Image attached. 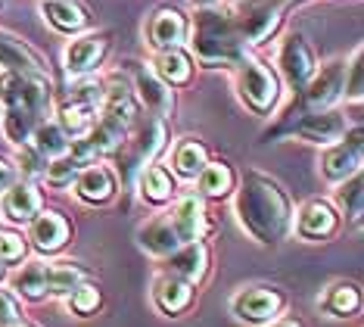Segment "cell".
I'll use <instances>...</instances> for the list:
<instances>
[{"mask_svg": "<svg viewBox=\"0 0 364 327\" xmlns=\"http://www.w3.org/2000/svg\"><path fill=\"white\" fill-rule=\"evenodd\" d=\"M137 184H140V194L144 199H150V203H165V199H171L175 194V181H171V175L162 169V165H144L137 175Z\"/></svg>", "mask_w": 364, "mask_h": 327, "instance_id": "obj_27", "label": "cell"}, {"mask_svg": "<svg viewBox=\"0 0 364 327\" xmlns=\"http://www.w3.org/2000/svg\"><path fill=\"white\" fill-rule=\"evenodd\" d=\"M346 69H349V81L343 85V94H349L352 100H358L361 97V50H355L352 63L346 66Z\"/></svg>", "mask_w": 364, "mask_h": 327, "instance_id": "obj_40", "label": "cell"}, {"mask_svg": "<svg viewBox=\"0 0 364 327\" xmlns=\"http://www.w3.org/2000/svg\"><path fill=\"white\" fill-rule=\"evenodd\" d=\"M69 222L60 215V212H41L35 218V224H31V240H35V246L41 253H56V249H63L65 243H69Z\"/></svg>", "mask_w": 364, "mask_h": 327, "instance_id": "obj_20", "label": "cell"}, {"mask_svg": "<svg viewBox=\"0 0 364 327\" xmlns=\"http://www.w3.org/2000/svg\"><path fill=\"white\" fill-rule=\"evenodd\" d=\"M193 47L205 66H228L243 60V38H240L234 19L230 13L215 10V6H203L196 13Z\"/></svg>", "mask_w": 364, "mask_h": 327, "instance_id": "obj_2", "label": "cell"}, {"mask_svg": "<svg viewBox=\"0 0 364 327\" xmlns=\"http://www.w3.org/2000/svg\"><path fill=\"white\" fill-rule=\"evenodd\" d=\"M38 128V115L28 113V109H6L4 115V134L13 140V144L26 147L31 140V134Z\"/></svg>", "mask_w": 364, "mask_h": 327, "instance_id": "obj_35", "label": "cell"}, {"mask_svg": "<svg viewBox=\"0 0 364 327\" xmlns=\"http://www.w3.org/2000/svg\"><path fill=\"white\" fill-rule=\"evenodd\" d=\"M284 306H287L284 293L277 287H264V284H259V287H246L234 296V315L246 324H271L280 312H284Z\"/></svg>", "mask_w": 364, "mask_h": 327, "instance_id": "obj_7", "label": "cell"}, {"mask_svg": "<svg viewBox=\"0 0 364 327\" xmlns=\"http://www.w3.org/2000/svg\"><path fill=\"white\" fill-rule=\"evenodd\" d=\"M134 81H137L140 100H144L146 109H150L156 119H165V115H171V106H175V100H171V88L165 85L159 75H156L153 69H144V66H140L137 75H134Z\"/></svg>", "mask_w": 364, "mask_h": 327, "instance_id": "obj_19", "label": "cell"}, {"mask_svg": "<svg viewBox=\"0 0 364 327\" xmlns=\"http://www.w3.org/2000/svg\"><path fill=\"white\" fill-rule=\"evenodd\" d=\"M156 75H159V78H162L168 88H181V85H187L190 75H193L190 56H187L181 47H175V50H162L159 60H156Z\"/></svg>", "mask_w": 364, "mask_h": 327, "instance_id": "obj_25", "label": "cell"}, {"mask_svg": "<svg viewBox=\"0 0 364 327\" xmlns=\"http://www.w3.org/2000/svg\"><path fill=\"white\" fill-rule=\"evenodd\" d=\"M343 85H346V63H327L321 72L311 75V81L299 90V100H302V115L309 113H321V109H330L343 97ZM299 115V119H302Z\"/></svg>", "mask_w": 364, "mask_h": 327, "instance_id": "obj_6", "label": "cell"}, {"mask_svg": "<svg viewBox=\"0 0 364 327\" xmlns=\"http://www.w3.org/2000/svg\"><path fill=\"white\" fill-rule=\"evenodd\" d=\"M168 218H171V224H175V234H178L181 246H184V243H193V240H203V234H205V206L196 197L178 199V206L168 212Z\"/></svg>", "mask_w": 364, "mask_h": 327, "instance_id": "obj_17", "label": "cell"}, {"mask_svg": "<svg viewBox=\"0 0 364 327\" xmlns=\"http://www.w3.org/2000/svg\"><path fill=\"white\" fill-rule=\"evenodd\" d=\"M100 306H103V293H100V287H97V284H90V281L78 284V287L69 293V308H72V312H75L78 318L97 315V308H100Z\"/></svg>", "mask_w": 364, "mask_h": 327, "instance_id": "obj_36", "label": "cell"}, {"mask_svg": "<svg viewBox=\"0 0 364 327\" xmlns=\"http://www.w3.org/2000/svg\"><path fill=\"white\" fill-rule=\"evenodd\" d=\"M361 128H355L343 144H336L330 153L324 156V175L330 181H346L349 175L361 172Z\"/></svg>", "mask_w": 364, "mask_h": 327, "instance_id": "obj_13", "label": "cell"}, {"mask_svg": "<svg viewBox=\"0 0 364 327\" xmlns=\"http://www.w3.org/2000/svg\"><path fill=\"white\" fill-rule=\"evenodd\" d=\"M13 287L26 299H44L47 296V281H44V262H28L13 274Z\"/></svg>", "mask_w": 364, "mask_h": 327, "instance_id": "obj_33", "label": "cell"}, {"mask_svg": "<svg viewBox=\"0 0 364 327\" xmlns=\"http://www.w3.org/2000/svg\"><path fill=\"white\" fill-rule=\"evenodd\" d=\"M0 103H6V109H28L41 115L50 103V81L47 75L4 72L0 75Z\"/></svg>", "mask_w": 364, "mask_h": 327, "instance_id": "obj_5", "label": "cell"}, {"mask_svg": "<svg viewBox=\"0 0 364 327\" xmlns=\"http://www.w3.org/2000/svg\"><path fill=\"white\" fill-rule=\"evenodd\" d=\"M19 321H22L19 299H16L10 290H0V327H10V324H19Z\"/></svg>", "mask_w": 364, "mask_h": 327, "instance_id": "obj_39", "label": "cell"}, {"mask_svg": "<svg viewBox=\"0 0 364 327\" xmlns=\"http://www.w3.org/2000/svg\"><path fill=\"white\" fill-rule=\"evenodd\" d=\"M321 306L336 318H352L361 312V290L355 284H333L327 290V296L321 299Z\"/></svg>", "mask_w": 364, "mask_h": 327, "instance_id": "obj_29", "label": "cell"}, {"mask_svg": "<svg viewBox=\"0 0 364 327\" xmlns=\"http://www.w3.org/2000/svg\"><path fill=\"white\" fill-rule=\"evenodd\" d=\"M205 162H209V150L196 137H184L175 147V169L184 175V178H196V175L205 169Z\"/></svg>", "mask_w": 364, "mask_h": 327, "instance_id": "obj_31", "label": "cell"}, {"mask_svg": "<svg viewBox=\"0 0 364 327\" xmlns=\"http://www.w3.org/2000/svg\"><path fill=\"white\" fill-rule=\"evenodd\" d=\"M146 35H150V44L156 50H175V47H181V44H184V38H187L184 13L171 10V6L156 10L150 25H146Z\"/></svg>", "mask_w": 364, "mask_h": 327, "instance_id": "obj_12", "label": "cell"}, {"mask_svg": "<svg viewBox=\"0 0 364 327\" xmlns=\"http://www.w3.org/2000/svg\"><path fill=\"white\" fill-rule=\"evenodd\" d=\"M44 281H47V296H69L78 284L87 281V271L78 262H53L44 265Z\"/></svg>", "mask_w": 364, "mask_h": 327, "instance_id": "obj_24", "label": "cell"}, {"mask_svg": "<svg viewBox=\"0 0 364 327\" xmlns=\"http://www.w3.org/2000/svg\"><path fill=\"white\" fill-rule=\"evenodd\" d=\"M10 327H35V324H26V321H19V324H10Z\"/></svg>", "mask_w": 364, "mask_h": 327, "instance_id": "obj_44", "label": "cell"}, {"mask_svg": "<svg viewBox=\"0 0 364 327\" xmlns=\"http://www.w3.org/2000/svg\"><path fill=\"white\" fill-rule=\"evenodd\" d=\"M137 246L144 249V253L159 256V259L175 253V249L181 246V240H178V234H175V224H171V218L168 215H156L146 224H140V228H137Z\"/></svg>", "mask_w": 364, "mask_h": 327, "instance_id": "obj_14", "label": "cell"}, {"mask_svg": "<svg viewBox=\"0 0 364 327\" xmlns=\"http://www.w3.org/2000/svg\"><path fill=\"white\" fill-rule=\"evenodd\" d=\"M81 169H85V165H78L75 159L65 153V156H56L44 169V175H47V184H50V187H69V184L78 178Z\"/></svg>", "mask_w": 364, "mask_h": 327, "instance_id": "obj_37", "label": "cell"}, {"mask_svg": "<svg viewBox=\"0 0 364 327\" xmlns=\"http://www.w3.org/2000/svg\"><path fill=\"white\" fill-rule=\"evenodd\" d=\"M78 197L85 203H94V206H103L115 197V175L106 169V165H90V169H81L78 172Z\"/></svg>", "mask_w": 364, "mask_h": 327, "instance_id": "obj_21", "label": "cell"}, {"mask_svg": "<svg viewBox=\"0 0 364 327\" xmlns=\"http://www.w3.org/2000/svg\"><path fill=\"white\" fill-rule=\"evenodd\" d=\"M200 178V190L205 197H212V199H221V197H228L230 190H234V169H230L228 162H205V169L196 175Z\"/></svg>", "mask_w": 364, "mask_h": 327, "instance_id": "obj_30", "label": "cell"}, {"mask_svg": "<svg viewBox=\"0 0 364 327\" xmlns=\"http://www.w3.org/2000/svg\"><path fill=\"white\" fill-rule=\"evenodd\" d=\"M336 203H339V209H343L346 215L352 218L355 224L361 222V212H364V181H361V172H355V175H349V178L343 181V187L336 190Z\"/></svg>", "mask_w": 364, "mask_h": 327, "instance_id": "obj_34", "label": "cell"}, {"mask_svg": "<svg viewBox=\"0 0 364 327\" xmlns=\"http://www.w3.org/2000/svg\"><path fill=\"white\" fill-rule=\"evenodd\" d=\"M280 69H284L289 88L299 94V90L311 81V75L318 72V66H314V53L309 47V41L302 35H289L284 50H280Z\"/></svg>", "mask_w": 364, "mask_h": 327, "instance_id": "obj_8", "label": "cell"}, {"mask_svg": "<svg viewBox=\"0 0 364 327\" xmlns=\"http://www.w3.org/2000/svg\"><path fill=\"white\" fill-rule=\"evenodd\" d=\"M339 228V215L336 209L324 203V199H314V203H309L302 209L299 215V234L305 240H327L333 237Z\"/></svg>", "mask_w": 364, "mask_h": 327, "instance_id": "obj_18", "label": "cell"}, {"mask_svg": "<svg viewBox=\"0 0 364 327\" xmlns=\"http://www.w3.org/2000/svg\"><path fill=\"white\" fill-rule=\"evenodd\" d=\"M237 215H240V224L259 243H277L284 240V234L289 228L293 206H289L287 190L274 178L250 172L243 181V190L237 197Z\"/></svg>", "mask_w": 364, "mask_h": 327, "instance_id": "obj_1", "label": "cell"}, {"mask_svg": "<svg viewBox=\"0 0 364 327\" xmlns=\"http://www.w3.org/2000/svg\"><path fill=\"white\" fill-rule=\"evenodd\" d=\"M0 113H4V103H0Z\"/></svg>", "mask_w": 364, "mask_h": 327, "instance_id": "obj_45", "label": "cell"}, {"mask_svg": "<svg viewBox=\"0 0 364 327\" xmlns=\"http://www.w3.org/2000/svg\"><path fill=\"white\" fill-rule=\"evenodd\" d=\"M4 212L13 222H31L41 212V194L31 184H13L4 190Z\"/></svg>", "mask_w": 364, "mask_h": 327, "instance_id": "obj_23", "label": "cell"}, {"mask_svg": "<svg viewBox=\"0 0 364 327\" xmlns=\"http://www.w3.org/2000/svg\"><path fill=\"white\" fill-rule=\"evenodd\" d=\"M44 16H47V22L56 25L60 31H81L87 25L85 6L75 4V0H47Z\"/></svg>", "mask_w": 364, "mask_h": 327, "instance_id": "obj_26", "label": "cell"}, {"mask_svg": "<svg viewBox=\"0 0 364 327\" xmlns=\"http://www.w3.org/2000/svg\"><path fill=\"white\" fill-rule=\"evenodd\" d=\"M35 150L44 159H56V156H65L69 153V134H65L56 122H44L35 128Z\"/></svg>", "mask_w": 364, "mask_h": 327, "instance_id": "obj_32", "label": "cell"}, {"mask_svg": "<svg viewBox=\"0 0 364 327\" xmlns=\"http://www.w3.org/2000/svg\"><path fill=\"white\" fill-rule=\"evenodd\" d=\"M162 147H165V125H162V119H156V115H153V119L137 131V137L131 140V147L125 150V172H128V178H134L144 165H150Z\"/></svg>", "mask_w": 364, "mask_h": 327, "instance_id": "obj_10", "label": "cell"}, {"mask_svg": "<svg viewBox=\"0 0 364 327\" xmlns=\"http://www.w3.org/2000/svg\"><path fill=\"white\" fill-rule=\"evenodd\" d=\"M196 4H200V6H212L215 0H196Z\"/></svg>", "mask_w": 364, "mask_h": 327, "instance_id": "obj_43", "label": "cell"}, {"mask_svg": "<svg viewBox=\"0 0 364 327\" xmlns=\"http://www.w3.org/2000/svg\"><path fill=\"white\" fill-rule=\"evenodd\" d=\"M106 50H109V38L106 35H85L78 41H72L65 50V69L72 75H87L103 63Z\"/></svg>", "mask_w": 364, "mask_h": 327, "instance_id": "obj_16", "label": "cell"}, {"mask_svg": "<svg viewBox=\"0 0 364 327\" xmlns=\"http://www.w3.org/2000/svg\"><path fill=\"white\" fill-rule=\"evenodd\" d=\"M97 106L100 103H90V100H72V103H65L60 109V128L65 134H85L94 128L97 122Z\"/></svg>", "mask_w": 364, "mask_h": 327, "instance_id": "obj_28", "label": "cell"}, {"mask_svg": "<svg viewBox=\"0 0 364 327\" xmlns=\"http://www.w3.org/2000/svg\"><path fill=\"white\" fill-rule=\"evenodd\" d=\"M13 184H16V169L6 162V159H0V194H4V190H10Z\"/></svg>", "mask_w": 364, "mask_h": 327, "instance_id": "obj_41", "label": "cell"}, {"mask_svg": "<svg viewBox=\"0 0 364 327\" xmlns=\"http://www.w3.org/2000/svg\"><path fill=\"white\" fill-rule=\"evenodd\" d=\"M193 290L196 287H190L187 281L165 274V278L156 281L153 299H156V306H159L165 315H181V312H187V308L193 306Z\"/></svg>", "mask_w": 364, "mask_h": 327, "instance_id": "obj_22", "label": "cell"}, {"mask_svg": "<svg viewBox=\"0 0 364 327\" xmlns=\"http://www.w3.org/2000/svg\"><path fill=\"white\" fill-rule=\"evenodd\" d=\"M168 262L171 278H181L187 281L190 287H196V284H203V278L209 274V246H205L203 240H193V243H184V246H178L171 256H165Z\"/></svg>", "mask_w": 364, "mask_h": 327, "instance_id": "obj_9", "label": "cell"}, {"mask_svg": "<svg viewBox=\"0 0 364 327\" xmlns=\"http://www.w3.org/2000/svg\"><path fill=\"white\" fill-rule=\"evenodd\" d=\"M284 16V0H237L230 19H234L243 44H259L277 28Z\"/></svg>", "mask_w": 364, "mask_h": 327, "instance_id": "obj_4", "label": "cell"}, {"mask_svg": "<svg viewBox=\"0 0 364 327\" xmlns=\"http://www.w3.org/2000/svg\"><path fill=\"white\" fill-rule=\"evenodd\" d=\"M268 327H302V324L296 321V318H274Z\"/></svg>", "mask_w": 364, "mask_h": 327, "instance_id": "obj_42", "label": "cell"}, {"mask_svg": "<svg viewBox=\"0 0 364 327\" xmlns=\"http://www.w3.org/2000/svg\"><path fill=\"white\" fill-rule=\"evenodd\" d=\"M26 259V240L13 231H0V262H22Z\"/></svg>", "mask_w": 364, "mask_h": 327, "instance_id": "obj_38", "label": "cell"}, {"mask_svg": "<svg viewBox=\"0 0 364 327\" xmlns=\"http://www.w3.org/2000/svg\"><path fill=\"white\" fill-rule=\"evenodd\" d=\"M293 131L299 134L302 140H311V144H336V140L346 134V115L333 113V109L309 113L293 125Z\"/></svg>", "mask_w": 364, "mask_h": 327, "instance_id": "obj_11", "label": "cell"}, {"mask_svg": "<svg viewBox=\"0 0 364 327\" xmlns=\"http://www.w3.org/2000/svg\"><path fill=\"white\" fill-rule=\"evenodd\" d=\"M237 66H240V97H243V103L250 106L252 113L268 115L280 100L277 75L271 72L262 60H252V56H246V53Z\"/></svg>", "mask_w": 364, "mask_h": 327, "instance_id": "obj_3", "label": "cell"}, {"mask_svg": "<svg viewBox=\"0 0 364 327\" xmlns=\"http://www.w3.org/2000/svg\"><path fill=\"white\" fill-rule=\"evenodd\" d=\"M0 66L6 72H19V75H47V66L35 50L26 41L6 35V31H0Z\"/></svg>", "mask_w": 364, "mask_h": 327, "instance_id": "obj_15", "label": "cell"}]
</instances>
